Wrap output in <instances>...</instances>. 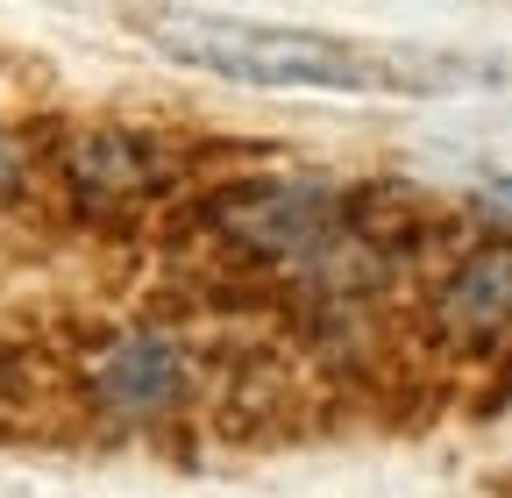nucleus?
<instances>
[{
    "label": "nucleus",
    "mask_w": 512,
    "mask_h": 498,
    "mask_svg": "<svg viewBox=\"0 0 512 498\" xmlns=\"http://www.w3.org/2000/svg\"><path fill=\"white\" fill-rule=\"evenodd\" d=\"M136 36L185 72L264 86V93H349V100H399V93H456L491 86V65H456L427 50H384L306 22H264V15H214V8H150Z\"/></svg>",
    "instance_id": "1"
},
{
    "label": "nucleus",
    "mask_w": 512,
    "mask_h": 498,
    "mask_svg": "<svg viewBox=\"0 0 512 498\" xmlns=\"http://www.w3.org/2000/svg\"><path fill=\"white\" fill-rule=\"evenodd\" d=\"M207 221L256 264H313L342 242V200L313 178H249L207 207Z\"/></svg>",
    "instance_id": "2"
},
{
    "label": "nucleus",
    "mask_w": 512,
    "mask_h": 498,
    "mask_svg": "<svg viewBox=\"0 0 512 498\" xmlns=\"http://www.w3.org/2000/svg\"><path fill=\"white\" fill-rule=\"evenodd\" d=\"M79 392L93 413L121 420V427H143V420H164L192 399V356H185V335L171 328H114L86 349V370H79Z\"/></svg>",
    "instance_id": "3"
},
{
    "label": "nucleus",
    "mask_w": 512,
    "mask_h": 498,
    "mask_svg": "<svg viewBox=\"0 0 512 498\" xmlns=\"http://www.w3.org/2000/svg\"><path fill=\"white\" fill-rule=\"evenodd\" d=\"M57 178L72 185V200L93 214H128L157 200L164 185L178 178V157L143 136V129H114V121H86L57 143Z\"/></svg>",
    "instance_id": "4"
},
{
    "label": "nucleus",
    "mask_w": 512,
    "mask_h": 498,
    "mask_svg": "<svg viewBox=\"0 0 512 498\" xmlns=\"http://www.w3.org/2000/svg\"><path fill=\"white\" fill-rule=\"evenodd\" d=\"M434 321L456 342H498L512 335V242H484L441 278Z\"/></svg>",
    "instance_id": "5"
},
{
    "label": "nucleus",
    "mask_w": 512,
    "mask_h": 498,
    "mask_svg": "<svg viewBox=\"0 0 512 498\" xmlns=\"http://www.w3.org/2000/svg\"><path fill=\"white\" fill-rule=\"evenodd\" d=\"M477 200H484V214H498V221H512V171H498V178H484V185H477Z\"/></svg>",
    "instance_id": "6"
},
{
    "label": "nucleus",
    "mask_w": 512,
    "mask_h": 498,
    "mask_svg": "<svg viewBox=\"0 0 512 498\" xmlns=\"http://www.w3.org/2000/svg\"><path fill=\"white\" fill-rule=\"evenodd\" d=\"M22 171H29V164H22V150H15L8 136H0V193H15V185H22Z\"/></svg>",
    "instance_id": "7"
},
{
    "label": "nucleus",
    "mask_w": 512,
    "mask_h": 498,
    "mask_svg": "<svg viewBox=\"0 0 512 498\" xmlns=\"http://www.w3.org/2000/svg\"><path fill=\"white\" fill-rule=\"evenodd\" d=\"M0 399H8V349H0Z\"/></svg>",
    "instance_id": "8"
}]
</instances>
